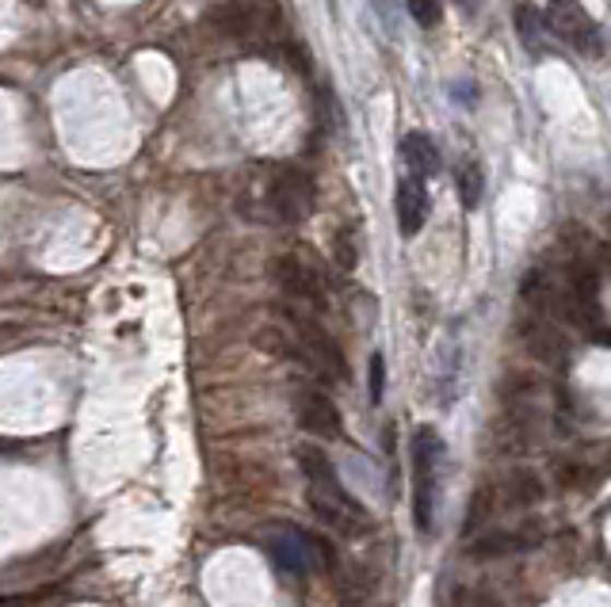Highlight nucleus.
Returning a JSON list of instances; mask_svg holds the SVG:
<instances>
[{"label": "nucleus", "instance_id": "39448f33", "mask_svg": "<svg viewBox=\"0 0 611 607\" xmlns=\"http://www.w3.org/2000/svg\"><path fill=\"white\" fill-rule=\"evenodd\" d=\"M547 23L566 46H574L577 54H600V27L589 20V12L581 8V0H551L547 4Z\"/></svg>", "mask_w": 611, "mask_h": 607}, {"label": "nucleus", "instance_id": "6e6552de", "mask_svg": "<svg viewBox=\"0 0 611 607\" xmlns=\"http://www.w3.org/2000/svg\"><path fill=\"white\" fill-rule=\"evenodd\" d=\"M295 417L303 424V432H309L314 440H337L344 428H340V409L329 394L314 390V386H303L295 394Z\"/></svg>", "mask_w": 611, "mask_h": 607}, {"label": "nucleus", "instance_id": "7ed1b4c3", "mask_svg": "<svg viewBox=\"0 0 611 607\" xmlns=\"http://www.w3.org/2000/svg\"><path fill=\"white\" fill-rule=\"evenodd\" d=\"M439 463H444V443H439V435L432 432V428H416V435H413V520L421 535H432Z\"/></svg>", "mask_w": 611, "mask_h": 607}, {"label": "nucleus", "instance_id": "6ab92c4d", "mask_svg": "<svg viewBox=\"0 0 611 607\" xmlns=\"http://www.w3.org/2000/svg\"><path fill=\"white\" fill-rule=\"evenodd\" d=\"M332 256H337V268L340 271H355V264H360V253H355L352 233H337V241H332Z\"/></svg>", "mask_w": 611, "mask_h": 607}, {"label": "nucleus", "instance_id": "f3484780", "mask_svg": "<svg viewBox=\"0 0 611 607\" xmlns=\"http://www.w3.org/2000/svg\"><path fill=\"white\" fill-rule=\"evenodd\" d=\"M482 191H485V173L478 161H462L459 168V199L467 210H474L478 202H482Z\"/></svg>", "mask_w": 611, "mask_h": 607}, {"label": "nucleus", "instance_id": "9d476101", "mask_svg": "<svg viewBox=\"0 0 611 607\" xmlns=\"http://www.w3.org/2000/svg\"><path fill=\"white\" fill-rule=\"evenodd\" d=\"M207 23L226 38H252V35H260L265 27H272V15H265L260 8H252V4H242V0H226V4L211 8Z\"/></svg>", "mask_w": 611, "mask_h": 607}, {"label": "nucleus", "instance_id": "4be33fe9", "mask_svg": "<svg viewBox=\"0 0 611 607\" xmlns=\"http://www.w3.org/2000/svg\"><path fill=\"white\" fill-rule=\"evenodd\" d=\"M462 607H501L493 596H485V593H467L462 596Z\"/></svg>", "mask_w": 611, "mask_h": 607}, {"label": "nucleus", "instance_id": "412c9836", "mask_svg": "<svg viewBox=\"0 0 611 607\" xmlns=\"http://www.w3.org/2000/svg\"><path fill=\"white\" fill-rule=\"evenodd\" d=\"M409 15H413L421 27H436L439 15H444V8H439V0H406Z\"/></svg>", "mask_w": 611, "mask_h": 607}, {"label": "nucleus", "instance_id": "f03ea898", "mask_svg": "<svg viewBox=\"0 0 611 607\" xmlns=\"http://www.w3.org/2000/svg\"><path fill=\"white\" fill-rule=\"evenodd\" d=\"M268 555L291 577H306L314 570H337V555H332L329 542L295 524H283L268 532Z\"/></svg>", "mask_w": 611, "mask_h": 607}, {"label": "nucleus", "instance_id": "aec40b11", "mask_svg": "<svg viewBox=\"0 0 611 607\" xmlns=\"http://www.w3.org/2000/svg\"><path fill=\"white\" fill-rule=\"evenodd\" d=\"M367 394H371V401H383V394H386V360L383 355H371V363H367Z\"/></svg>", "mask_w": 611, "mask_h": 607}, {"label": "nucleus", "instance_id": "5701e85b", "mask_svg": "<svg viewBox=\"0 0 611 607\" xmlns=\"http://www.w3.org/2000/svg\"><path fill=\"white\" fill-rule=\"evenodd\" d=\"M242 4L260 8V12H265V15H272V20H275V8H280V0H242Z\"/></svg>", "mask_w": 611, "mask_h": 607}, {"label": "nucleus", "instance_id": "4468645a", "mask_svg": "<svg viewBox=\"0 0 611 607\" xmlns=\"http://www.w3.org/2000/svg\"><path fill=\"white\" fill-rule=\"evenodd\" d=\"M516 31H520L524 46H528L536 58H543V54H547V35H551L547 12H539L536 4H516Z\"/></svg>", "mask_w": 611, "mask_h": 607}, {"label": "nucleus", "instance_id": "9b49d317", "mask_svg": "<svg viewBox=\"0 0 611 607\" xmlns=\"http://www.w3.org/2000/svg\"><path fill=\"white\" fill-rule=\"evenodd\" d=\"M393 210H398V230L401 237H416L428 222V191H424L421 176H406L398 184V199H393Z\"/></svg>", "mask_w": 611, "mask_h": 607}, {"label": "nucleus", "instance_id": "2eb2a0df", "mask_svg": "<svg viewBox=\"0 0 611 607\" xmlns=\"http://www.w3.org/2000/svg\"><path fill=\"white\" fill-rule=\"evenodd\" d=\"M501 497H505V504H513V509H531V504L543 501V481H539L531 470H516L505 478Z\"/></svg>", "mask_w": 611, "mask_h": 607}, {"label": "nucleus", "instance_id": "f257e3e1", "mask_svg": "<svg viewBox=\"0 0 611 607\" xmlns=\"http://www.w3.org/2000/svg\"><path fill=\"white\" fill-rule=\"evenodd\" d=\"M298 470H303V478H306V504L329 527H337V532H344V535H355L371 524L367 509L348 493L337 466L329 463V455H325L321 447H314V443L298 447Z\"/></svg>", "mask_w": 611, "mask_h": 607}, {"label": "nucleus", "instance_id": "423d86ee", "mask_svg": "<svg viewBox=\"0 0 611 607\" xmlns=\"http://www.w3.org/2000/svg\"><path fill=\"white\" fill-rule=\"evenodd\" d=\"M295 325H298V348H303L309 367H314L321 378H329V383H344L348 363H344V352H340L337 340H332L317 322H306V317H298Z\"/></svg>", "mask_w": 611, "mask_h": 607}, {"label": "nucleus", "instance_id": "f8f14e48", "mask_svg": "<svg viewBox=\"0 0 611 607\" xmlns=\"http://www.w3.org/2000/svg\"><path fill=\"white\" fill-rule=\"evenodd\" d=\"M520 337L528 340V348L539 355V360H559L562 352H566V340H562V332L551 325V317L543 314H531L528 322L520 325Z\"/></svg>", "mask_w": 611, "mask_h": 607}, {"label": "nucleus", "instance_id": "0eeeda50", "mask_svg": "<svg viewBox=\"0 0 611 607\" xmlns=\"http://www.w3.org/2000/svg\"><path fill=\"white\" fill-rule=\"evenodd\" d=\"M272 279L283 294L298 302H309V306H325V283L317 264L303 260V256H275L272 260Z\"/></svg>", "mask_w": 611, "mask_h": 607}, {"label": "nucleus", "instance_id": "20e7f679", "mask_svg": "<svg viewBox=\"0 0 611 607\" xmlns=\"http://www.w3.org/2000/svg\"><path fill=\"white\" fill-rule=\"evenodd\" d=\"M265 199H268V214H272L275 222H291V225L306 222L317 202L314 176L303 173L298 165L272 168V184H268Z\"/></svg>", "mask_w": 611, "mask_h": 607}, {"label": "nucleus", "instance_id": "1a4fd4ad", "mask_svg": "<svg viewBox=\"0 0 611 607\" xmlns=\"http://www.w3.org/2000/svg\"><path fill=\"white\" fill-rule=\"evenodd\" d=\"M543 542V527L539 524H524V527H501V532H485L482 539H474L467 547V558H505V555H520V550H531Z\"/></svg>", "mask_w": 611, "mask_h": 607}, {"label": "nucleus", "instance_id": "a211bd4d", "mask_svg": "<svg viewBox=\"0 0 611 607\" xmlns=\"http://www.w3.org/2000/svg\"><path fill=\"white\" fill-rule=\"evenodd\" d=\"M493 509H497V489H493V486H482L474 497H470V512H467V520H462V535L478 532V524H482V520L490 516Z\"/></svg>", "mask_w": 611, "mask_h": 607}, {"label": "nucleus", "instance_id": "dca6fc26", "mask_svg": "<svg viewBox=\"0 0 611 607\" xmlns=\"http://www.w3.org/2000/svg\"><path fill=\"white\" fill-rule=\"evenodd\" d=\"M337 596L344 607H367L375 588H371V581L360 573V565H348V570L337 573Z\"/></svg>", "mask_w": 611, "mask_h": 607}, {"label": "nucleus", "instance_id": "b1692460", "mask_svg": "<svg viewBox=\"0 0 611 607\" xmlns=\"http://www.w3.org/2000/svg\"><path fill=\"white\" fill-rule=\"evenodd\" d=\"M608 260H611V256H608Z\"/></svg>", "mask_w": 611, "mask_h": 607}, {"label": "nucleus", "instance_id": "ddd939ff", "mask_svg": "<svg viewBox=\"0 0 611 607\" xmlns=\"http://www.w3.org/2000/svg\"><path fill=\"white\" fill-rule=\"evenodd\" d=\"M401 161H406V168L413 176H436L439 173V150L436 142H432L428 135H421V130H413V135L401 138Z\"/></svg>", "mask_w": 611, "mask_h": 607}]
</instances>
